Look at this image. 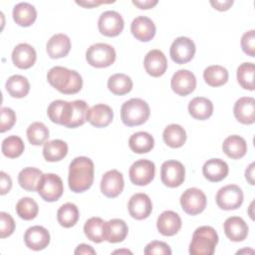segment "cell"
Here are the masks:
<instances>
[{"instance_id":"cell-1","label":"cell","mask_w":255,"mask_h":255,"mask_svg":"<svg viewBox=\"0 0 255 255\" xmlns=\"http://www.w3.org/2000/svg\"><path fill=\"white\" fill-rule=\"evenodd\" d=\"M95 166L91 158L87 156L75 157L69 166L68 183L70 189L75 193L88 190L94 182Z\"/></svg>"},{"instance_id":"cell-2","label":"cell","mask_w":255,"mask_h":255,"mask_svg":"<svg viewBox=\"0 0 255 255\" xmlns=\"http://www.w3.org/2000/svg\"><path fill=\"white\" fill-rule=\"evenodd\" d=\"M47 80L53 88L65 95L77 94L83 87V79L77 71L61 66L51 68L47 74Z\"/></svg>"},{"instance_id":"cell-3","label":"cell","mask_w":255,"mask_h":255,"mask_svg":"<svg viewBox=\"0 0 255 255\" xmlns=\"http://www.w3.org/2000/svg\"><path fill=\"white\" fill-rule=\"evenodd\" d=\"M218 243V234L211 226H200L195 229L189 245L191 255H212Z\"/></svg>"},{"instance_id":"cell-4","label":"cell","mask_w":255,"mask_h":255,"mask_svg":"<svg viewBox=\"0 0 255 255\" xmlns=\"http://www.w3.org/2000/svg\"><path fill=\"white\" fill-rule=\"evenodd\" d=\"M150 115L148 104L138 98L125 102L121 108V119L124 125L135 127L144 124Z\"/></svg>"},{"instance_id":"cell-5","label":"cell","mask_w":255,"mask_h":255,"mask_svg":"<svg viewBox=\"0 0 255 255\" xmlns=\"http://www.w3.org/2000/svg\"><path fill=\"white\" fill-rule=\"evenodd\" d=\"M116 51L113 46L106 43H96L86 52V60L95 68H106L116 61Z\"/></svg>"},{"instance_id":"cell-6","label":"cell","mask_w":255,"mask_h":255,"mask_svg":"<svg viewBox=\"0 0 255 255\" xmlns=\"http://www.w3.org/2000/svg\"><path fill=\"white\" fill-rule=\"evenodd\" d=\"M37 191L43 200L54 202L63 195L64 184L62 178L55 173H45L38 184Z\"/></svg>"},{"instance_id":"cell-7","label":"cell","mask_w":255,"mask_h":255,"mask_svg":"<svg viewBox=\"0 0 255 255\" xmlns=\"http://www.w3.org/2000/svg\"><path fill=\"white\" fill-rule=\"evenodd\" d=\"M243 191L236 184H228L221 187L215 196L216 203L223 210H235L243 203Z\"/></svg>"},{"instance_id":"cell-8","label":"cell","mask_w":255,"mask_h":255,"mask_svg":"<svg viewBox=\"0 0 255 255\" xmlns=\"http://www.w3.org/2000/svg\"><path fill=\"white\" fill-rule=\"evenodd\" d=\"M206 195L201 189L196 187L187 188L180 196L182 210L189 215H197L206 207Z\"/></svg>"},{"instance_id":"cell-9","label":"cell","mask_w":255,"mask_h":255,"mask_svg":"<svg viewBox=\"0 0 255 255\" xmlns=\"http://www.w3.org/2000/svg\"><path fill=\"white\" fill-rule=\"evenodd\" d=\"M160 178L162 183L167 187H178L185 178V168L178 160H166L160 167Z\"/></svg>"},{"instance_id":"cell-10","label":"cell","mask_w":255,"mask_h":255,"mask_svg":"<svg viewBox=\"0 0 255 255\" xmlns=\"http://www.w3.org/2000/svg\"><path fill=\"white\" fill-rule=\"evenodd\" d=\"M155 174V165L148 159H139L134 161L128 170L130 181L138 186L150 183Z\"/></svg>"},{"instance_id":"cell-11","label":"cell","mask_w":255,"mask_h":255,"mask_svg":"<svg viewBox=\"0 0 255 255\" xmlns=\"http://www.w3.org/2000/svg\"><path fill=\"white\" fill-rule=\"evenodd\" d=\"M195 44L188 37H177L171 44L169 55L176 64H186L192 60L195 54Z\"/></svg>"},{"instance_id":"cell-12","label":"cell","mask_w":255,"mask_h":255,"mask_svg":"<svg viewBox=\"0 0 255 255\" xmlns=\"http://www.w3.org/2000/svg\"><path fill=\"white\" fill-rule=\"evenodd\" d=\"M125 27L122 15L113 10L105 11L98 20V28L101 34L107 37H116L120 35Z\"/></svg>"},{"instance_id":"cell-13","label":"cell","mask_w":255,"mask_h":255,"mask_svg":"<svg viewBox=\"0 0 255 255\" xmlns=\"http://www.w3.org/2000/svg\"><path fill=\"white\" fill-rule=\"evenodd\" d=\"M170 86L176 95L185 97L195 90L196 78L192 72L181 69L173 74Z\"/></svg>"},{"instance_id":"cell-14","label":"cell","mask_w":255,"mask_h":255,"mask_svg":"<svg viewBox=\"0 0 255 255\" xmlns=\"http://www.w3.org/2000/svg\"><path fill=\"white\" fill-rule=\"evenodd\" d=\"M124 186V176L117 169H112L104 173L100 185L102 193L109 198H115L119 196L122 193Z\"/></svg>"},{"instance_id":"cell-15","label":"cell","mask_w":255,"mask_h":255,"mask_svg":"<svg viewBox=\"0 0 255 255\" xmlns=\"http://www.w3.org/2000/svg\"><path fill=\"white\" fill-rule=\"evenodd\" d=\"M128 209L129 215L136 219L142 220L147 218L152 211V203L149 196L145 193L133 194L128 203Z\"/></svg>"},{"instance_id":"cell-16","label":"cell","mask_w":255,"mask_h":255,"mask_svg":"<svg viewBox=\"0 0 255 255\" xmlns=\"http://www.w3.org/2000/svg\"><path fill=\"white\" fill-rule=\"evenodd\" d=\"M49 231L40 225L29 227L24 234V242L29 249L40 251L45 249L50 243Z\"/></svg>"},{"instance_id":"cell-17","label":"cell","mask_w":255,"mask_h":255,"mask_svg":"<svg viewBox=\"0 0 255 255\" xmlns=\"http://www.w3.org/2000/svg\"><path fill=\"white\" fill-rule=\"evenodd\" d=\"M145 72L154 78L162 76L167 69V60L164 54L157 49L150 50L143 61Z\"/></svg>"},{"instance_id":"cell-18","label":"cell","mask_w":255,"mask_h":255,"mask_svg":"<svg viewBox=\"0 0 255 255\" xmlns=\"http://www.w3.org/2000/svg\"><path fill=\"white\" fill-rule=\"evenodd\" d=\"M130 32L138 41L148 42L154 37L156 27L153 21L148 17L137 16L130 24Z\"/></svg>"},{"instance_id":"cell-19","label":"cell","mask_w":255,"mask_h":255,"mask_svg":"<svg viewBox=\"0 0 255 255\" xmlns=\"http://www.w3.org/2000/svg\"><path fill=\"white\" fill-rule=\"evenodd\" d=\"M114 112L112 108L105 104H97L91 107L86 116V120L96 128H106L112 122Z\"/></svg>"},{"instance_id":"cell-20","label":"cell","mask_w":255,"mask_h":255,"mask_svg":"<svg viewBox=\"0 0 255 255\" xmlns=\"http://www.w3.org/2000/svg\"><path fill=\"white\" fill-rule=\"evenodd\" d=\"M235 119L243 125H252L255 122V100L252 97H243L236 101L233 108Z\"/></svg>"},{"instance_id":"cell-21","label":"cell","mask_w":255,"mask_h":255,"mask_svg":"<svg viewBox=\"0 0 255 255\" xmlns=\"http://www.w3.org/2000/svg\"><path fill=\"white\" fill-rule=\"evenodd\" d=\"M156 227L163 236H173L181 228V218L176 212L165 210L157 217Z\"/></svg>"},{"instance_id":"cell-22","label":"cell","mask_w":255,"mask_h":255,"mask_svg":"<svg viewBox=\"0 0 255 255\" xmlns=\"http://www.w3.org/2000/svg\"><path fill=\"white\" fill-rule=\"evenodd\" d=\"M11 57L13 64L16 67L19 69H29L35 64L37 54L31 45L27 43H21L13 49Z\"/></svg>"},{"instance_id":"cell-23","label":"cell","mask_w":255,"mask_h":255,"mask_svg":"<svg viewBox=\"0 0 255 255\" xmlns=\"http://www.w3.org/2000/svg\"><path fill=\"white\" fill-rule=\"evenodd\" d=\"M229 171L228 164L221 158H210L203 164L202 173L204 177L211 182L223 180Z\"/></svg>"},{"instance_id":"cell-24","label":"cell","mask_w":255,"mask_h":255,"mask_svg":"<svg viewBox=\"0 0 255 255\" xmlns=\"http://www.w3.org/2000/svg\"><path fill=\"white\" fill-rule=\"evenodd\" d=\"M224 233L233 242H241L248 235V226L239 216L228 217L224 222Z\"/></svg>"},{"instance_id":"cell-25","label":"cell","mask_w":255,"mask_h":255,"mask_svg":"<svg viewBox=\"0 0 255 255\" xmlns=\"http://www.w3.org/2000/svg\"><path fill=\"white\" fill-rule=\"evenodd\" d=\"M46 50L51 59L66 57L71 50V40L65 34H55L48 41Z\"/></svg>"},{"instance_id":"cell-26","label":"cell","mask_w":255,"mask_h":255,"mask_svg":"<svg viewBox=\"0 0 255 255\" xmlns=\"http://www.w3.org/2000/svg\"><path fill=\"white\" fill-rule=\"evenodd\" d=\"M12 15L16 24L21 27H29L35 22L37 18V11L32 4L20 2L14 6Z\"/></svg>"},{"instance_id":"cell-27","label":"cell","mask_w":255,"mask_h":255,"mask_svg":"<svg viewBox=\"0 0 255 255\" xmlns=\"http://www.w3.org/2000/svg\"><path fill=\"white\" fill-rule=\"evenodd\" d=\"M223 152L232 159H239L247 152V143L245 139L237 134L227 136L222 143Z\"/></svg>"},{"instance_id":"cell-28","label":"cell","mask_w":255,"mask_h":255,"mask_svg":"<svg viewBox=\"0 0 255 255\" xmlns=\"http://www.w3.org/2000/svg\"><path fill=\"white\" fill-rule=\"evenodd\" d=\"M188 113L195 120H207L213 114V104L207 98L196 97L189 102Z\"/></svg>"},{"instance_id":"cell-29","label":"cell","mask_w":255,"mask_h":255,"mask_svg":"<svg viewBox=\"0 0 255 255\" xmlns=\"http://www.w3.org/2000/svg\"><path fill=\"white\" fill-rule=\"evenodd\" d=\"M128 227L120 218H114L106 222V240L110 243L123 242L128 236Z\"/></svg>"},{"instance_id":"cell-30","label":"cell","mask_w":255,"mask_h":255,"mask_svg":"<svg viewBox=\"0 0 255 255\" xmlns=\"http://www.w3.org/2000/svg\"><path fill=\"white\" fill-rule=\"evenodd\" d=\"M84 232L89 240L101 243L106 240V221L101 217H91L84 225Z\"/></svg>"},{"instance_id":"cell-31","label":"cell","mask_w":255,"mask_h":255,"mask_svg":"<svg viewBox=\"0 0 255 255\" xmlns=\"http://www.w3.org/2000/svg\"><path fill=\"white\" fill-rule=\"evenodd\" d=\"M67 153L68 144L62 139H53L44 143L43 156L47 161H60L67 155Z\"/></svg>"},{"instance_id":"cell-32","label":"cell","mask_w":255,"mask_h":255,"mask_svg":"<svg viewBox=\"0 0 255 255\" xmlns=\"http://www.w3.org/2000/svg\"><path fill=\"white\" fill-rule=\"evenodd\" d=\"M43 173L36 167H24L18 174V183L26 191H36Z\"/></svg>"},{"instance_id":"cell-33","label":"cell","mask_w":255,"mask_h":255,"mask_svg":"<svg viewBox=\"0 0 255 255\" xmlns=\"http://www.w3.org/2000/svg\"><path fill=\"white\" fill-rule=\"evenodd\" d=\"M5 88L12 98L21 99L28 95L30 91V83L24 76L13 75L6 81Z\"/></svg>"},{"instance_id":"cell-34","label":"cell","mask_w":255,"mask_h":255,"mask_svg":"<svg viewBox=\"0 0 255 255\" xmlns=\"http://www.w3.org/2000/svg\"><path fill=\"white\" fill-rule=\"evenodd\" d=\"M163 141L172 148L181 147L186 141L185 129L176 124L168 125L162 133Z\"/></svg>"},{"instance_id":"cell-35","label":"cell","mask_w":255,"mask_h":255,"mask_svg":"<svg viewBox=\"0 0 255 255\" xmlns=\"http://www.w3.org/2000/svg\"><path fill=\"white\" fill-rule=\"evenodd\" d=\"M128 146L135 153H146L153 148L154 139L146 131H137L130 135Z\"/></svg>"},{"instance_id":"cell-36","label":"cell","mask_w":255,"mask_h":255,"mask_svg":"<svg viewBox=\"0 0 255 255\" xmlns=\"http://www.w3.org/2000/svg\"><path fill=\"white\" fill-rule=\"evenodd\" d=\"M80 213L77 205L71 202L63 204L57 211V220L59 224L65 228H70L76 225Z\"/></svg>"},{"instance_id":"cell-37","label":"cell","mask_w":255,"mask_h":255,"mask_svg":"<svg viewBox=\"0 0 255 255\" xmlns=\"http://www.w3.org/2000/svg\"><path fill=\"white\" fill-rule=\"evenodd\" d=\"M203 79L210 87H220L228 81V71L219 65L208 66L203 72Z\"/></svg>"},{"instance_id":"cell-38","label":"cell","mask_w":255,"mask_h":255,"mask_svg":"<svg viewBox=\"0 0 255 255\" xmlns=\"http://www.w3.org/2000/svg\"><path fill=\"white\" fill-rule=\"evenodd\" d=\"M109 90L117 96H124L132 89V81L126 74H115L108 80Z\"/></svg>"},{"instance_id":"cell-39","label":"cell","mask_w":255,"mask_h":255,"mask_svg":"<svg viewBox=\"0 0 255 255\" xmlns=\"http://www.w3.org/2000/svg\"><path fill=\"white\" fill-rule=\"evenodd\" d=\"M89 110L88 104L83 100H76L71 102V116L66 128H75L85 124L87 112Z\"/></svg>"},{"instance_id":"cell-40","label":"cell","mask_w":255,"mask_h":255,"mask_svg":"<svg viewBox=\"0 0 255 255\" xmlns=\"http://www.w3.org/2000/svg\"><path fill=\"white\" fill-rule=\"evenodd\" d=\"M25 145L20 136L9 135L5 137L1 144L2 153L8 158L19 157L24 151Z\"/></svg>"},{"instance_id":"cell-41","label":"cell","mask_w":255,"mask_h":255,"mask_svg":"<svg viewBox=\"0 0 255 255\" xmlns=\"http://www.w3.org/2000/svg\"><path fill=\"white\" fill-rule=\"evenodd\" d=\"M27 138L33 145H41L49 138V129L41 122H35L31 124L27 128Z\"/></svg>"},{"instance_id":"cell-42","label":"cell","mask_w":255,"mask_h":255,"mask_svg":"<svg viewBox=\"0 0 255 255\" xmlns=\"http://www.w3.org/2000/svg\"><path fill=\"white\" fill-rule=\"evenodd\" d=\"M254 72L255 66L253 63H242L237 68V82L245 90L254 91Z\"/></svg>"},{"instance_id":"cell-43","label":"cell","mask_w":255,"mask_h":255,"mask_svg":"<svg viewBox=\"0 0 255 255\" xmlns=\"http://www.w3.org/2000/svg\"><path fill=\"white\" fill-rule=\"evenodd\" d=\"M17 215L24 220L34 219L39 212L38 203L31 197H23L16 204Z\"/></svg>"},{"instance_id":"cell-44","label":"cell","mask_w":255,"mask_h":255,"mask_svg":"<svg viewBox=\"0 0 255 255\" xmlns=\"http://www.w3.org/2000/svg\"><path fill=\"white\" fill-rule=\"evenodd\" d=\"M66 103L67 102L63 100H57V101H53L49 105L47 109V115H48V118L51 120V122L58 125L62 124Z\"/></svg>"},{"instance_id":"cell-45","label":"cell","mask_w":255,"mask_h":255,"mask_svg":"<svg viewBox=\"0 0 255 255\" xmlns=\"http://www.w3.org/2000/svg\"><path fill=\"white\" fill-rule=\"evenodd\" d=\"M15 230V221L7 212H0V237L6 238L13 234Z\"/></svg>"},{"instance_id":"cell-46","label":"cell","mask_w":255,"mask_h":255,"mask_svg":"<svg viewBox=\"0 0 255 255\" xmlns=\"http://www.w3.org/2000/svg\"><path fill=\"white\" fill-rule=\"evenodd\" d=\"M16 123V114L15 112L7 107L1 108V124H0V131L5 132L12 128L14 124Z\"/></svg>"},{"instance_id":"cell-47","label":"cell","mask_w":255,"mask_h":255,"mask_svg":"<svg viewBox=\"0 0 255 255\" xmlns=\"http://www.w3.org/2000/svg\"><path fill=\"white\" fill-rule=\"evenodd\" d=\"M144 254L145 255H153V254H161V255H170L171 249L170 247L162 241H151L149 242L145 248H144Z\"/></svg>"},{"instance_id":"cell-48","label":"cell","mask_w":255,"mask_h":255,"mask_svg":"<svg viewBox=\"0 0 255 255\" xmlns=\"http://www.w3.org/2000/svg\"><path fill=\"white\" fill-rule=\"evenodd\" d=\"M242 51L250 57H255V31L250 30L245 32L241 37Z\"/></svg>"},{"instance_id":"cell-49","label":"cell","mask_w":255,"mask_h":255,"mask_svg":"<svg viewBox=\"0 0 255 255\" xmlns=\"http://www.w3.org/2000/svg\"><path fill=\"white\" fill-rule=\"evenodd\" d=\"M12 187V179L11 177L4 171L0 172V193L4 195L10 191Z\"/></svg>"},{"instance_id":"cell-50","label":"cell","mask_w":255,"mask_h":255,"mask_svg":"<svg viewBox=\"0 0 255 255\" xmlns=\"http://www.w3.org/2000/svg\"><path fill=\"white\" fill-rule=\"evenodd\" d=\"M210 4L212 5V7L218 11H226L228 10L232 4H233V0H224V1H210Z\"/></svg>"},{"instance_id":"cell-51","label":"cell","mask_w":255,"mask_h":255,"mask_svg":"<svg viewBox=\"0 0 255 255\" xmlns=\"http://www.w3.org/2000/svg\"><path fill=\"white\" fill-rule=\"evenodd\" d=\"M132 4L138 7L139 9H150L157 4V1L156 0H144V1L132 0Z\"/></svg>"},{"instance_id":"cell-52","label":"cell","mask_w":255,"mask_h":255,"mask_svg":"<svg viewBox=\"0 0 255 255\" xmlns=\"http://www.w3.org/2000/svg\"><path fill=\"white\" fill-rule=\"evenodd\" d=\"M75 254H92V255H94V254H96V251L93 249V247L92 246H90V245H88V244H84V243H82V244H80V245H78L77 246V248H76V250H75V252H74Z\"/></svg>"},{"instance_id":"cell-53","label":"cell","mask_w":255,"mask_h":255,"mask_svg":"<svg viewBox=\"0 0 255 255\" xmlns=\"http://www.w3.org/2000/svg\"><path fill=\"white\" fill-rule=\"evenodd\" d=\"M254 167H255V163L252 162V163H250L248 165V167L245 170V178H246V180L251 185L255 184V180H254Z\"/></svg>"},{"instance_id":"cell-54","label":"cell","mask_w":255,"mask_h":255,"mask_svg":"<svg viewBox=\"0 0 255 255\" xmlns=\"http://www.w3.org/2000/svg\"><path fill=\"white\" fill-rule=\"evenodd\" d=\"M115 2V1H114ZM103 3H113V2H104V1H76V4L83 6L85 8H92L95 6H99Z\"/></svg>"},{"instance_id":"cell-55","label":"cell","mask_w":255,"mask_h":255,"mask_svg":"<svg viewBox=\"0 0 255 255\" xmlns=\"http://www.w3.org/2000/svg\"><path fill=\"white\" fill-rule=\"evenodd\" d=\"M113 253H114V254H117V253H120V254H121V253H127V254L128 253V254H131V252L128 251V250H116V251H114Z\"/></svg>"}]
</instances>
